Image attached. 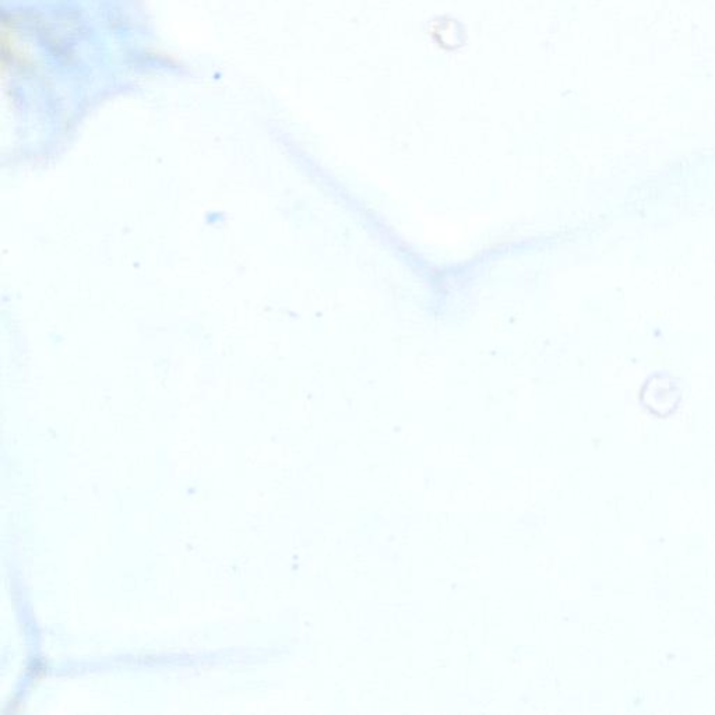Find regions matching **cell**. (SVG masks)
Segmentation results:
<instances>
[{
	"label": "cell",
	"instance_id": "1",
	"mask_svg": "<svg viewBox=\"0 0 715 715\" xmlns=\"http://www.w3.org/2000/svg\"><path fill=\"white\" fill-rule=\"evenodd\" d=\"M640 400L657 417H668L681 401V390L667 373H655L641 389Z\"/></svg>",
	"mask_w": 715,
	"mask_h": 715
}]
</instances>
